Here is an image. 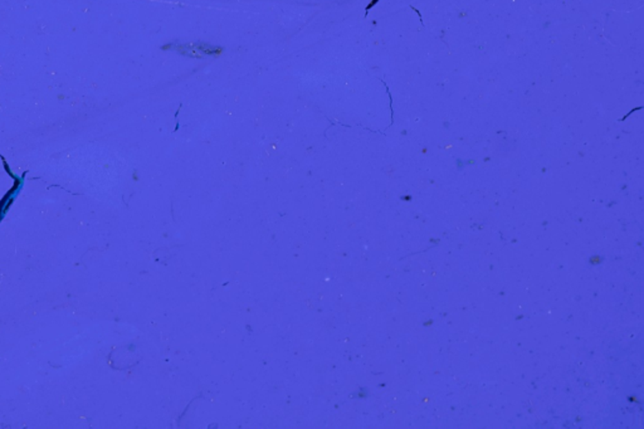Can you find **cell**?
<instances>
[{
    "mask_svg": "<svg viewBox=\"0 0 644 429\" xmlns=\"http://www.w3.org/2000/svg\"><path fill=\"white\" fill-rule=\"evenodd\" d=\"M0 159L3 160V164H4V167H6V170H7L8 175L12 176V178L14 179L13 187L8 190L7 194L1 198V200H0V223H1V220L6 218L8 211L12 208V205L14 203L15 199L21 194L23 187H24V180H25V176L28 174V171H24L22 175H15L14 173L9 169V167H8V163L6 161V159H4L3 156H0Z\"/></svg>",
    "mask_w": 644,
    "mask_h": 429,
    "instance_id": "obj_1",
    "label": "cell"
},
{
    "mask_svg": "<svg viewBox=\"0 0 644 429\" xmlns=\"http://www.w3.org/2000/svg\"><path fill=\"white\" fill-rule=\"evenodd\" d=\"M161 50H164V51H167H167L174 50V51L179 52L180 54L190 56V57H196V59H202L203 56H216V54H220V53L223 52V48H222V47H216V45H211V44L208 43H170L167 44V45H163Z\"/></svg>",
    "mask_w": 644,
    "mask_h": 429,
    "instance_id": "obj_2",
    "label": "cell"
},
{
    "mask_svg": "<svg viewBox=\"0 0 644 429\" xmlns=\"http://www.w3.org/2000/svg\"><path fill=\"white\" fill-rule=\"evenodd\" d=\"M379 1H380V0H371V1H370L369 6H368V7H366V9H365V10H366V14H368V12H369L371 8H374L375 7V6H377Z\"/></svg>",
    "mask_w": 644,
    "mask_h": 429,
    "instance_id": "obj_3",
    "label": "cell"
}]
</instances>
